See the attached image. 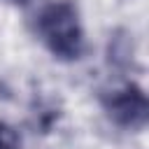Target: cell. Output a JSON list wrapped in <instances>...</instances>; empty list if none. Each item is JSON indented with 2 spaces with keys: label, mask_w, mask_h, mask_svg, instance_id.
Instances as JSON below:
<instances>
[{
  "label": "cell",
  "mask_w": 149,
  "mask_h": 149,
  "mask_svg": "<svg viewBox=\"0 0 149 149\" xmlns=\"http://www.w3.org/2000/svg\"><path fill=\"white\" fill-rule=\"evenodd\" d=\"M0 149H19L16 135H14L12 128H7L5 123H0Z\"/></svg>",
  "instance_id": "obj_3"
},
{
  "label": "cell",
  "mask_w": 149,
  "mask_h": 149,
  "mask_svg": "<svg viewBox=\"0 0 149 149\" xmlns=\"http://www.w3.org/2000/svg\"><path fill=\"white\" fill-rule=\"evenodd\" d=\"M102 105L109 119L121 128L140 130L147 123V95L135 84H126L121 88L109 91L102 98Z\"/></svg>",
  "instance_id": "obj_2"
},
{
  "label": "cell",
  "mask_w": 149,
  "mask_h": 149,
  "mask_svg": "<svg viewBox=\"0 0 149 149\" xmlns=\"http://www.w3.org/2000/svg\"><path fill=\"white\" fill-rule=\"evenodd\" d=\"M35 33L61 61H77L86 49V35L77 7L70 0H51L35 16Z\"/></svg>",
  "instance_id": "obj_1"
},
{
  "label": "cell",
  "mask_w": 149,
  "mask_h": 149,
  "mask_svg": "<svg viewBox=\"0 0 149 149\" xmlns=\"http://www.w3.org/2000/svg\"><path fill=\"white\" fill-rule=\"evenodd\" d=\"M14 2H26V0H14Z\"/></svg>",
  "instance_id": "obj_4"
}]
</instances>
